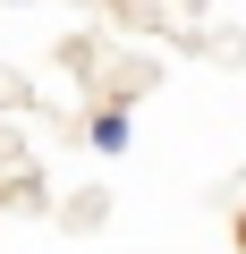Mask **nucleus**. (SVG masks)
Masks as SVG:
<instances>
[]
</instances>
